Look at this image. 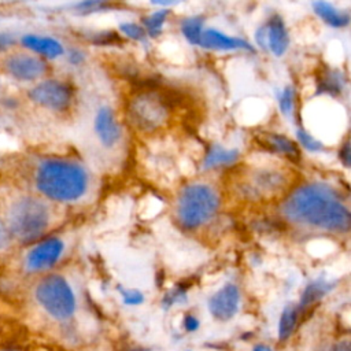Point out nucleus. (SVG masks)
I'll return each instance as SVG.
<instances>
[{
    "label": "nucleus",
    "instance_id": "1",
    "mask_svg": "<svg viewBox=\"0 0 351 351\" xmlns=\"http://www.w3.org/2000/svg\"><path fill=\"white\" fill-rule=\"evenodd\" d=\"M282 214L291 222L329 232H347L351 225L348 207L337 191L324 182L296 188L285 199Z\"/></svg>",
    "mask_w": 351,
    "mask_h": 351
},
{
    "label": "nucleus",
    "instance_id": "2",
    "mask_svg": "<svg viewBox=\"0 0 351 351\" xmlns=\"http://www.w3.org/2000/svg\"><path fill=\"white\" fill-rule=\"evenodd\" d=\"M88 173L77 162L47 159L36 173V186L47 197L56 202H74L88 189Z\"/></svg>",
    "mask_w": 351,
    "mask_h": 351
},
{
    "label": "nucleus",
    "instance_id": "3",
    "mask_svg": "<svg viewBox=\"0 0 351 351\" xmlns=\"http://www.w3.org/2000/svg\"><path fill=\"white\" fill-rule=\"evenodd\" d=\"M219 207L217 191L207 184L196 182L182 188L178 195L176 214L182 228L193 230L214 218Z\"/></svg>",
    "mask_w": 351,
    "mask_h": 351
},
{
    "label": "nucleus",
    "instance_id": "4",
    "mask_svg": "<svg viewBox=\"0 0 351 351\" xmlns=\"http://www.w3.org/2000/svg\"><path fill=\"white\" fill-rule=\"evenodd\" d=\"M51 214L47 204L33 196H23L14 202L8 213V230L21 243L40 239L49 225Z\"/></svg>",
    "mask_w": 351,
    "mask_h": 351
},
{
    "label": "nucleus",
    "instance_id": "5",
    "mask_svg": "<svg viewBox=\"0 0 351 351\" xmlns=\"http://www.w3.org/2000/svg\"><path fill=\"white\" fill-rule=\"evenodd\" d=\"M38 304L58 321L69 319L75 311V296L64 277L49 274L40 280L34 291Z\"/></svg>",
    "mask_w": 351,
    "mask_h": 351
},
{
    "label": "nucleus",
    "instance_id": "6",
    "mask_svg": "<svg viewBox=\"0 0 351 351\" xmlns=\"http://www.w3.org/2000/svg\"><path fill=\"white\" fill-rule=\"evenodd\" d=\"M130 122L144 132H154L165 125L169 107L163 97L155 92H141L129 104Z\"/></svg>",
    "mask_w": 351,
    "mask_h": 351
},
{
    "label": "nucleus",
    "instance_id": "7",
    "mask_svg": "<svg viewBox=\"0 0 351 351\" xmlns=\"http://www.w3.org/2000/svg\"><path fill=\"white\" fill-rule=\"evenodd\" d=\"M288 184V176L273 167L254 170L240 186L244 196L251 199H266L281 193Z\"/></svg>",
    "mask_w": 351,
    "mask_h": 351
},
{
    "label": "nucleus",
    "instance_id": "8",
    "mask_svg": "<svg viewBox=\"0 0 351 351\" xmlns=\"http://www.w3.org/2000/svg\"><path fill=\"white\" fill-rule=\"evenodd\" d=\"M30 99L41 107L53 111L66 110L71 103V89L62 81L45 80L37 84L29 92Z\"/></svg>",
    "mask_w": 351,
    "mask_h": 351
},
{
    "label": "nucleus",
    "instance_id": "9",
    "mask_svg": "<svg viewBox=\"0 0 351 351\" xmlns=\"http://www.w3.org/2000/svg\"><path fill=\"white\" fill-rule=\"evenodd\" d=\"M255 38L262 48H269L276 56L284 55L289 45L288 29L284 19L277 14L273 15L265 26L258 29Z\"/></svg>",
    "mask_w": 351,
    "mask_h": 351
},
{
    "label": "nucleus",
    "instance_id": "10",
    "mask_svg": "<svg viewBox=\"0 0 351 351\" xmlns=\"http://www.w3.org/2000/svg\"><path fill=\"white\" fill-rule=\"evenodd\" d=\"M5 71L18 81H34L44 75L47 66L43 59L29 53H14L4 62Z\"/></svg>",
    "mask_w": 351,
    "mask_h": 351
},
{
    "label": "nucleus",
    "instance_id": "11",
    "mask_svg": "<svg viewBox=\"0 0 351 351\" xmlns=\"http://www.w3.org/2000/svg\"><path fill=\"white\" fill-rule=\"evenodd\" d=\"M64 244L58 237L47 239L30 250L26 256V269L30 271H40L53 266L62 256Z\"/></svg>",
    "mask_w": 351,
    "mask_h": 351
},
{
    "label": "nucleus",
    "instance_id": "12",
    "mask_svg": "<svg viewBox=\"0 0 351 351\" xmlns=\"http://www.w3.org/2000/svg\"><path fill=\"white\" fill-rule=\"evenodd\" d=\"M240 304V291L234 284H225L208 300V310L215 319L228 321L234 317Z\"/></svg>",
    "mask_w": 351,
    "mask_h": 351
},
{
    "label": "nucleus",
    "instance_id": "13",
    "mask_svg": "<svg viewBox=\"0 0 351 351\" xmlns=\"http://www.w3.org/2000/svg\"><path fill=\"white\" fill-rule=\"evenodd\" d=\"M95 130L100 143L107 148L114 147L119 141L121 129L118 122L115 121V117L111 108L108 107L99 108L95 117Z\"/></svg>",
    "mask_w": 351,
    "mask_h": 351
},
{
    "label": "nucleus",
    "instance_id": "14",
    "mask_svg": "<svg viewBox=\"0 0 351 351\" xmlns=\"http://www.w3.org/2000/svg\"><path fill=\"white\" fill-rule=\"evenodd\" d=\"M204 48L219 49V51H232V49H245L254 51L252 45L243 38L228 36L217 29H206L202 33L200 44Z\"/></svg>",
    "mask_w": 351,
    "mask_h": 351
},
{
    "label": "nucleus",
    "instance_id": "15",
    "mask_svg": "<svg viewBox=\"0 0 351 351\" xmlns=\"http://www.w3.org/2000/svg\"><path fill=\"white\" fill-rule=\"evenodd\" d=\"M22 44L30 51L43 55L45 58L53 59L63 53L62 44L48 36H37V34H25L22 37Z\"/></svg>",
    "mask_w": 351,
    "mask_h": 351
},
{
    "label": "nucleus",
    "instance_id": "16",
    "mask_svg": "<svg viewBox=\"0 0 351 351\" xmlns=\"http://www.w3.org/2000/svg\"><path fill=\"white\" fill-rule=\"evenodd\" d=\"M315 14L332 27H346L350 23V15L346 11L339 10L328 1H315L313 3Z\"/></svg>",
    "mask_w": 351,
    "mask_h": 351
},
{
    "label": "nucleus",
    "instance_id": "17",
    "mask_svg": "<svg viewBox=\"0 0 351 351\" xmlns=\"http://www.w3.org/2000/svg\"><path fill=\"white\" fill-rule=\"evenodd\" d=\"M237 149H226L221 145H211L204 156V167L214 169L221 166L233 165L239 159Z\"/></svg>",
    "mask_w": 351,
    "mask_h": 351
},
{
    "label": "nucleus",
    "instance_id": "18",
    "mask_svg": "<svg viewBox=\"0 0 351 351\" xmlns=\"http://www.w3.org/2000/svg\"><path fill=\"white\" fill-rule=\"evenodd\" d=\"M263 141H265V145L269 149H271L274 152H278V154L287 156L288 159L296 160L300 156L298 144L295 141L289 140L285 136H281V134H267L263 138Z\"/></svg>",
    "mask_w": 351,
    "mask_h": 351
},
{
    "label": "nucleus",
    "instance_id": "19",
    "mask_svg": "<svg viewBox=\"0 0 351 351\" xmlns=\"http://www.w3.org/2000/svg\"><path fill=\"white\" fill-rule=\"evenodd\" d=\"M330 288H332V285L326 281H322V280H317V281L310 282L302 293L300 304H299L300 308H306L310 304L318 302L322 296H325L330 291Z\"/></svg>",
    "mask_w": 351,
    "mask_h": 351
},
{
    "label": "nucleus",
    "instance_id": "20",
    "mask_svg": "<svg viewBox=\"0 0 351 351\" xmlns=\"http://www.w3.org/2000/svg\"><path fill=\"white\" fill-rule=\"evenodd\" d=\"M344 88V77L337 70H329L318 84V93H328L330 96H336L341 93Z\"/></svg>",
    "mask_w": 351,
    "mask_h": 351
},
{
    "label": "nucleus",
    "instance_id": "21",
    "mask_svg": "<svg viewBox=\"0 0 351 351\" xmlns=\"http://www.w3.org/2000/svg\"><path fill=\"white\" fill-rule=\"evenodd\" d=\"M203 25H204V19L203 16H191L182 21L181 23V32L184 34V37L193 45H199L200 44V37L203 33Z\"/></svg>",
    "mask_w": 351,
    "mask_h": 351
},
{
    "label": "nucleus",
    "instance_id": "22",
    "mask_svg": "<svg viewBox=\"0 0 351 351\" xmlns=\"http://www.w3.org/2000/svg\"><path fill=\"white\" fill-rule=\"evenodd\" d=\"M296 319H298V308L293 304H288L287 307H284L280 317V322H278L280 340H285L292 335L296 326Z\"/></svg>",
    "mask_w": 351,
    "mask_h": 351
},
{
    "label": "nucleus",
    "instance_id": "23",
    "mask_svg": "<svg viewBox=\"0 0 351 351\" xmlns=\"http://www.w3.org/2000/svg\"><path fill=\"white\" fill-rule=\"evenodd\" d=\"M169 10H159L156 12L149 14L148 16H145L143 19V25H144V30L147 34H149L151 37H158L162 33V27L167 19L169 15Z\"/></svg>",
    "mask_w": 351,
    "mask_h": 351
},
{
    "label": "nucleus",
    "instance_id": "24",
    "mask_svg": "<svg viewBox=\"0 0 351 351\" xmlns=\"http://www.w3.org/2000/svg\"><path fill=\"white\" fill-rule=\"evenodd\" d=\"M296 137H298V141L310 152H319L324 149V144L302 128L296 130Z\"/></svg>",
    "mask_w": 351,
    "mask_h": 351
},
{
    "label": "nucleus",
    "instance_id": "25",
    "mask_svg": "<svg viewBox=\"0 0 351 351\" xmlns=\"http://www.w3.org/2000/svg\"><path fill=\"white\" fill-rule=\"evenodd\" d=\"M278 104L284 115L287 117L292 115L293 104H295V90L292 86H287L282 89V92L278 96Z\"/></svg>",
    "mask_w": 351,
    "mask_h": 351
},
{
    "label": "nucleus",
    "instance_id": "26",
    "mask_svg": "<svg viewBox=\"0 0 351 351\" xmlns=\"http://www.w3.org/2000/svg\"><path fill=\"white\" fill-rule=\"evenodd\" d=\"M119 30L129 38L132 40H136V41H143L145 40V30L141 25L138 23H134V22H125V23H121L119 25Z\"/></svg>",
    "mask_w": 351,
    "mask_h": 351
},
{
    "label": "nucleus",
    "instance_id": "27",
    "mask_svg": "<svg viewBox=\"0 0 351 351\" xmlns=\"http://www.w3.org/2000/svg\"><path fill=\"white\" fill-rule=\"evenodd\" d=\"M186 299V295H185V289L182 288H176V289H171L165 298H163V307L165 308H169L170 306H173L174 303H181Z\"/></svg>",
    "mask_w": 351,
    "mask_h": 351
},
{
    "label": "nucleus",
    "instance_id": "28",
    "mask_svg": "<svg viewBox=\"0 0 351 351\" xmlns=\"http://www.w3.org/2000/svg\"><path fill=\"white\" fill-rule=\"evenodd\" d=\"M119 292L122 293L123 302L129 306H136V304H140V303L144 302V295L137 289H123V288H121Z\"/></svg>",
    "mask_w": 351,
    "mask_h": 351
},
{
    "label": "nucleus",
    "instance_id": "29",
    "mask_svg": "<svg viewBox=\"0 0 351 351\" xmlns=\"http://www.w3.org/2000/svg\"><path fill=\"white\" fill-rule=\"evenodd\" d=\"M11 243V234L5 223L0 219V250H4L10 245Z\"/></svg>",
    "mask_w": 351,
    "mask_h": 351
},
{
    "label": "nucleus",
    "instance_id": "30",
    "mask_svg": "<svg viewBox=\"0 0 351 351\" xmlns=\"http://www.w3.org/2000/svg\"><path fill=\"white\" fill-rule=\"evenodd\" d=\"M182 324H184L185 330H188V332H195L199 328V319L192 314H186L184 317Z\"/></svg>",
    "mask_w": 351,
    "mask_h": 351
},
{
    "label": "nucleus",
    "instance_id": "31",
    "mask_svg": "<svg viewBox=\"0 0 351 351\" xmlns=\"http://www.w3.org/2000/svg\"><path fill=\"white\" fill-rule=\"evenodd\" d=\"M14 44V37L10 33H0V51L7 49Z\"/></svg>",
    "mask_w": 351,
    "mask_h": 351
},
{
    "label": "nucleus",
    "instance_id": "32",
    "mask_svg": "<svg viewBox=\"0 0 351 351\" xmlns=\"http://www.w3.org/2000/svg\"><path fill=\"white\" fill-rule=\"evenodd\" d=\"M340 158L346 166H350V144L346 143L343 149H340Z\"/></svg>",
    "mask_w": 351,
    "mask_h": 351
},
{
    "label": "nucleus",
    "instance_id": "33",
    "mask_svg": "<svg viewBox=\"0 0 351 351\" xmlns=\"http://www.w3.org/2000/svg\"><path fill=\"white\" fill-rule=\"evenodd\" d=\"M69 59H70V62H71L73 64H80V63L84 60V55H82V52H80V51H73V52L70 53Z\"/></svg>",
    "mask_w": 351,
    "mask_h": 351
},
{
    "label": "nucleus",
    "instance_id": "34",
    "mask_svg": "<svg viewBox=\"0 0 351 351\" xmlns=\"http://www.w3.org/2000/svg\"><path fill=\"white\" fill-rule=\"evenodd\" d=\"M332 351H351V347H350V341L347 340H343L340 343H337Z\"/></svg>",
    "mask_w": 351,
    "mask_h": 351
},
{
    "label": "nucleus",
    "instance_id": "35",
    "mask_svg": "<svg viewBox=\"0 0 351 351\" xmlns=\"http://www.w3.org/2000/svg\"><path fill=\"white\" fill-rule=\"evenodd\" d=\"M252 351H273V350L269 346H266V344H258V346L254 347Z\"/></svg>",
    "mask_w": 351,
    "mask_h": 351
},
{
    "label": "nucleus",
    "instance_id": "36",
    "mask_svg": "<svg viewBox=\"0 0 351 351\" xmlns=\"http://www.w3.org/2000/svg\"><path fill=\"white\" fill-rule=\"evenodd\" d=\"M128 351H148V350H144V348H132V350H128Z\"/></svg>",
    "mask_w": 351,
    "mask_h": 351
},
{
    "label": "nucleus",
    "instance_id": "37",
    "mask_svg": "<svg viewBox=\"0 0 351 351\" xmlns=\"http://www.w3.org/2000/svg\"><path fill=\"white\" fill-rule=\"evenodd\" d=\"M1 351H18V350H15V348H4Z\"/></svg>",
    "mask_w": 351,
    "mask_h": 351
}]
</instances>
